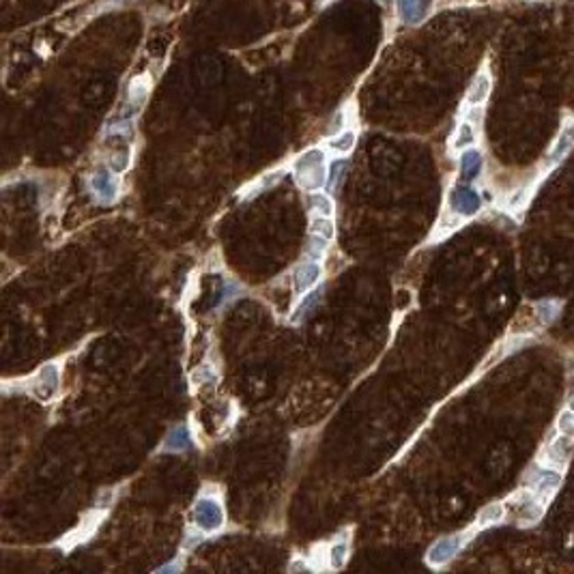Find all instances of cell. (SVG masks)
Segmentation results:
<instances>
[{
	"mask_svg": "<svg viewBox=\"0 0 574 574\" xmlns=\"http://www.w3.org/2000/svg\"><path fill=\"white\" fill-rule=\"evenodd\" d=\"M295 177L297 183L306 189H318L327 183V166L325 153L320 148H310L295 160Z\"/></svg>",
	"mask_w": 574,
	"mask_h": 574,
	"instance_id": "obj_1",
	"label": "cell"
},
{
	"mask_svg": "<svg viewBox=\"0 0 574 574\" xmlns=\"http://www.w3.org/2000/svg\"><path fill=\"white\" fill-rule=\"evenodd\" d=\"M194 522H196V527L205 534L217 532L224 525V510L217 499H213V497L198 499L194 506Z\"/></svg>",
	"mask_w": 574,
	"mask_h": 574,
	"instance_id": "obj_2",
	"label": "cell"
},
{
	"mask_svg": "<svg viewBox=\"0 0 574 574\" xmlns=\"http://www.w3.org/2000/svg\"><path fill=\"white\" fill-rule=\"evenodd\" d=\"M59 387H61V374H59V366H56V364H45V366L37 372V377L33 379V387H31V391L35 394L37 401H41V403H49V401H52V398H56Z\"/></svg>",
	"mask_w": 574,
	"mask_h": 574,
	"instance_id": "obj_3",
	"label": "cell"
},
{
	"mask_svg": "<svg viewBox=\"0 0 574 574\" xmlns=\"http://www.w3.org/2000/svg\"><path fill=\"white\" fill-rule=\"evenodd\" d=\"M450 209L456 215L473 217L482 209V198L476 189L469 187V185H456L450 192Z\"/></svg>",
	"mask_w": 574,
	"mask_h": 574,
	"instance_id": "obj_4",
	"label": "cell"
},
{
	"mask_svg": "<svg viewBox=\"0 0 574 574\" xmlns=\"http://www.w3.org/2000/svg\"><path fill=\"white\" fill-rule=\"evenodd\" d=\"M465 542V534H454V536H447V538H441L435 542V546L428 551L426 559L430 566H443L447 564L452 557H456V553L460 551V546Z\"/></svg>",
	"mask_w": 574,
	"mask_h": 574,
	"instance_id": "obj_5",
	"label": "cell"
},
{
	"mask_svg": "<svg viewBox=\"0 0 574 574\" xmlns=\"http://www.w3.org/2000/svg\"><path fill=\"white\" fill-rule=\"evenodd\" d=\"M435 0H398V15L405 24H419L428 17Z\"/></svg>",
	"mask_w": 574,
	"mask_h": 574,
	"instance_id": "obj_6",
	"label": "cell"
},
{
	"mask_svg": "<svg viewBox=\"0 0 574 574\" xmlns=\"http://www.w3.org/2000/svg\"><path fill=\"white\" fill-rule=\"evenodd\" d=\"M91 187L93 192L102 198L104 203H112L116 194H118V187H116V181L112 179V172L108 168H97L95 174H93V179H91Z\"/></svg>",
	"mask_w": 574,
	"mask_h": 574,
	"instance_id": "obj_7",
	"label": "cell"
},
{
	"mask_svg": "<svg viewBox=\"0 0 574 574\" xmlns=\"http://www.w3.org/2000/svg\"><path fill=\"white\" fill-rule=\"evenodd\" d=\"M320 276H323V269L314 258L308 261V263H302L295 269V290L306 293V290L314 288L316 282L320 280Z\"/></svg>",
	"mask_w": 574,
	"mask_h": 574,
	"instance_id": "obj_8",
	"label": "cell"
},
{
	"mask_svg": "<svg viewBox=\"0 0 574 574\" xmlns=\"http://www.w3.org/2000/svg\"><path fill=\"white\" fill-rule=\"evenodd\" d=\"M572 146H574V125L570 123V125H566V127L561 130L557 142L553 144L551 153H548V157H546V164H548V166L559 164V162L572 151Z\"/></svg>",
	"mask_w": 574,
	"mask_h": 574,
	"instance_id": "obj_9",
	"label": "cell"
},
{
	"mask_svg": "<svg viewBox=\"0 0 574 574\" xmlns=\"http://www.w3.org/2000/svg\"><path fill=\"white\" fill-rule=\"evenodd\" d=\"M482 166H484L482 153L476 151V148H465V153L460 157V179L465 183L473 181L482 172Z\"/></svg>",
	"mask_w": 574,
	"mask_h": 574,
	"instance_id": "obj_10",
	"label": "cell"
},
{
	"mask_svg": "<svg viewBox=\"0 0 574 574\" xmlns=\"http://www.w3.org/2000/svg\"><path fill=\"white\" fill-rule=\"evenodd\" d=\"M572 450H574V441L570 435H564V437H557L553 441V445L546 450V458L551 460L553 465H566L572 456Z\"/></svg>",
	"mask_w": 574,
	"mask_h": 574,
	"instance_id": "obj_11",
	"label": "cell"
},
{
	"mask_svg": "<svg viewBox=\"0 0 574 574\" xmlns=\"http://www.w3.org/2000/svg\"><path fill=\"white\" fill-rule=\"evenodd\" d=\"M192 433L187 426H177L174 428L166 441H164V450L166 452H185V450H192Z\"/></svg>",
	"mask_w": 574,
	"mask_h": 574,
	"instance_id": "obj_12",
	"label": "cell"
},
{
	"mask_svg": "<svg viewBox=\"0 0 574 574\" xmlns=\"http://www.w3.org/2000/svg\"><path fill=\"white\" fill-rule=\"evenodd\" d=\"M561 484V473L553 469H540L534 476V486L538 492H553Z\"/></svg>",
	"mask_w": 574,
	"mask_h": 574,
	"instance_id": "obj_13",
	"label": "cell"
},
{
	"mask_svg": "<svg viewBox=\"0 0 574 574\" xmlns=\"http://www.w3.org/2000/svg\"><path fill=\"white\" fill-rule=\"evenodd\" d=\"M488 93H490V78L486 73H480V76H476V80H473V84L469 86L467 102L471 106H480L482 102H486Z\"/></svg>",
	"mask_w": 574,
	"mask_h": 574,
	"instance_id": "obj_14",
	"label": "cell"
},
{
	"mask_svg": "<svg viewBox=\"0 0 574 574\" xmlns=\"http://www.w3.org/2000/svg\"><path fill=\"white\" fill-rule=\"evenodd\" d=\"M310 233L312 235H318L323 239H327L332 241L334 235H336V226H334V222L329 219V215H316L312 222H310Z\"/></svg>",
	"mask_w": 574,
	"mask_h": 574,
	"instance_id": "obj_15",
	"label": "cell"
},
{
	"mask_svg": "<svg viewBox=\"0 0 574 574\" xmlns=\"http://www.w3.org/2000/svg\"><path fill=\"white\" fill-rule=\"evenodd\" d=\"M308 207L310 211H316L318 215H332L334 213V203L327 194H320V192H312L308 196Z\"/></svg>",
	"mask_w": 574,
	"mask_h": 574,
	"instance_id": "obj_16",
	"label": "cell"
},
{
	"mask_svg": "<svg viewBox=\"0 0 574 574\" xmlns=\"http://www.w3.org/2000/svg\"><path fill=\"white\" fill-rule=\"evenodd\" d=\"M110 166L114 172H125L130 166V148L127 144H121V146H114L112 153H110Z\"/></svg>",
	"mask_w": 574,
	"mask_h": 574,
	"instance_id": "obj_17",
	"label": "cell"
},
{
	"mask_svg": "<svg viewBox=\"0 0 574 574\" xmlns=\"http://www.w3.org/2000/svg\"><path fill=\"white\" fill-rule=\"evenodd\" d=\"M346 555H348V544H346V540H340V542L332 544V548H329V566H332L334 570L344 568Z\"/></svg>",
	"mask_w": 574,
	"mask_h": 574,
	"instance_id": "obj_18",
	"label": "cell"
},
{
	"mask_svg": "<svg viewBox=\"0 0 574 574\" xmlns=\"http://www.w3.org/2000/svg\"><path fill=\"white\" fill-rule=\"evenodd\" d=\"M318 297H320V293L318 290H314V293H310L302 304L297 306V310H295V314H293V320L295 323H299V320H304L306 316H310V312L318 306Z\"/></svg>",
	"mask_w": 574,
	"mask_h": 574,
	"instance_id": "obj_19",
	"label": "cell"
},
{
	"mask_svg": "<svg viewBox=\"0 0 574 574\" xmlns=\"http://www.w3.org/2000/svg\"><path fill=\"white\" fill-rule=\"evenodd\" d=\"M504 514H506V510H504L502 504H490V506H486V508L480 512L478 522H480V525H492V522H499V520H502Z\"/></svg>",
	"mask_w": 574,
	"mask_h": 574,
	"instance_id": "obj_20",
	"label": "cell"
},
{
	"mask_svg": "<svg viewBox=\"0 0 574 574\" xmlns=\"http://www.w3.org/2000/svg\"><path fill=\"white\" fill-rule=\"evenodd\" d=\"M473 142H476V132H473L469 123H463L454 138V148H469Z\"/></svg>",
	"mask_w": 574,
	"mask_h": 574,
	"instance_id": "obj_21",
	"label": "cell"
},
{
	"mask_svg": "<svg viewBox=\"0 0 574 574\" xmlns=\"http://www.w3.org/2000/svg\"><path fill=\"white\" fill-rule=\"evenodd\" d=\"M353 144H355V134L353 132H342L338 138H334L329 142V148H334V151H338V153H348L353 148Z\"/></svg>",
	"mask_w": 574,
	"mask_h": 574,
	"instance_id": "obj_22",
	"label": "cell"
},
{
	"mask_svg": "<svg viewBox=\"0 0 574 574\" xmlns=\"http://www.w3.org/2000/svg\"><path fill=\"white\" fill-rule=\"evenodd\" d=\"M344 172H346V162L344 160H334V164L327 170V185H329V189H334L342 181Z\"/></svg>",
	"mask_w": 574,
	"mask_h": 574,
	"instance_id": "obj_23",
	"label": "cell"
},
{
	"mask_svg": "<svg viewBox=\"0 0 574 574\" xmlns=\"http://www.w3.org/2000/svg\"><path fill=\"white\" fill-rule=\"evenodd\" d=\"M557 310H559V306H557L555 302H551V299H544V302H540V304L536 306V314H538V318H540L542 323L553 320L555 314H557Z\"/></svg>",
	"mask_w": 574,
	"mask_h": 574,
	"instance_id": "obj_24",
	"label": "cell"
},
{
	"mask_svg": "<svg viewBox=\"0 0 574 574\" xmlns=\"http://www.w3.org/2000/svg\"><path fill=\"white\" fill-rule=\"evenodd\" d=\"M325 247H327V239H323L318 235H312L308 239V256L310 258H320V256H325Z\"/></svg>",
	"mask_w": 574,
	"mask_h": 574,
	"instance_id": "obj_25",
	"label": "cell"
},
{
	"mask_svg": "<svg viewBox=\"0 0 574 574\" xmlns=\"http://www.w3.org/2000/svg\"><path fill=\"white\" fill-rule=\"evenodd\" d=\"M557 428H559L561 435L574 437V411H572V409H568V411H564V413L559 415V419H557Z\"/></svg>",
	"mask_w": 574,
	"mask_h": 574,
	"instance_id": "obj_26",
	"label": "cell"
},
{
	"mask_svg": "<svg viewBox=\"0 0 574 574\" xmlns=\"http://www.w3.org/2000/svg\"><path fill=\"white\" fill-rule=\"evenodd\" d=\"M144 99H146V86L142 82H134L132 84V102H134V106L140 108Z\"/></svg>",
	"mask_w": 574,
	"mask_h": 574,
	"instance_id": "obj_27",
	"label": "cell"
},
{
	"mask_svg": "<svg viewBox=\"0 0 574 574\" xmlns=\"http://www.w3.org/2000/svg\"><path fill=\"white\" fill-rule=\"evenodd\" d=\"M527 194H529V189H518V192H514V194H512V198H510V207H512V209H516L518 205L525 203Z\"/></svg>",
	"mask_w": 574,
	"mask_h": 574,
	"instance_id": "obj_28",
	"label": "cell"
},
{
	"mask_svg": "<svg viewBox=\"0 0 574 574\" xmlns=\"http://www.w3.org/2000/svg\"><path fill=\"white\" fill-rule=\"evenodd\" d=\"M203 379H205V381H213V379H215V374L211 372V368H207V366H205L201 372H196V374H194V383H201Z\"/></svg>",
	"mask_w": 574,
	"mask_h": 574,
	"instance_id": "obj_29",
	"label": "cell"
},
{
	"mask_svg": "<svg viewBox=\"0 0 574 574\" xmlns=\"http://www.w3.org/2000/svg\"><path fill=\"white\" fill-rule=\"evenodd\" d=\"M198 542H201V536H192V538H187V542H185V548H194Z\"/></svg>",
	"mask_w": 574,
	"mask_h": 574,
	"instance_id": "obj_30",
	"label": "cell"
},
{
	"mask_svg": "<svg viewBox=\"0 0 574 574\" xmlns=\"http://www.w3.org/2000/svg\"><path fill=\"white\" fill-rule=\"evenodd\" d=\"M570 409H572V411H574V396H572V398H570Z\"/></svg>",
	"mask_w": 574,
	"mask_h": 574,
	"instance_id": "obj_31",
	"label": "cell"
},
{
	"mask_svg": "<svg viewBox=\"0 0 574 574\" xmlns=\"http://www.w3.org/2000/svg\"><path fill=\"white\" fill-rule=\"evenodd\" d=\"M121 3H136V0H121Z\"/></svg>",
	"mask_w": 574,
	"mask_h": 574,
	"instance_id": "obj_32",
	"label": "cell"
},
{
	"mask_svg": "<svg viewBox=\"0 0 574 574\" xmlns=\"http://www.w3.org/2000/svg\"><path fill=\"white\" fill-rule=\"evenodd\" d=\"M381 3H389V0H381Z\"/></svg>",
	"mask_w": 574,
	"mask_h": 574,
	"instance_id": "obj_33",
	"label": "cell"
}]
</instances>
